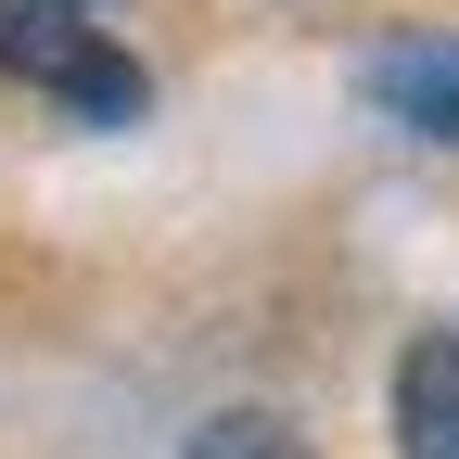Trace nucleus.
Instances as JSON below:
<instances>
[{
	"label": "nucleus",
	"instance_id": "f257e3e1",
	"mask_svg": "<svg viewBox=\"0 0 459 459\" xmlns=\"http://www.w3.org/2000/svg\"><path fill=\"white\" fill-rule=\"evenodd\" d=\"M0 77L51 90L65 115H90V128H128L153 102V77L102 39V0H0Z\"/></svg>",
	"mask_w": 459,
	"mask_h": 459
},
{
	"label": "nucleus",
	"instance_id": "f03ea898",
	"mask_svg": "<svg viewBox=\"0 0 459 459\" xmlns=\"http://www.w3.org/2000/svg\"><path fill=\"white\" fill-rule=\"evenodd\" d=\"M358 90H370V115H395V128L459 141V39H383L358 65Z\"/></svg>",
	"mask_w": 459,
	"mask_h": 459
},
{
	"label": "nucleus",
	"instance_id": "7ed1b4c3",
	"mask_svg": "<svg viewBox=\"0 0 459 459\" xmlns=\"http://www.w3.org/2000/svg\"><path fill=\"white\" fill-rule=\"evenodd\" d=\"M395 446L409 459H459V332H421L395 358Z\"/></svg>",
	"mask_w": 459,
	"mask_h": 459
},
{
	"label": "nucleus",
	"instance_id": "20e7f679",
	"mask_svg": "<svg viewBox=\"0 0 459 459\" xmlns=\"http://www.w3.org/2000/svg\"><path fill=\"white\" fill-rule=\"evenodd\" d=\"M192 459H307V446H294V421H268V409H217L192 434Z\"/></svg>",
	"mask_w": 459,
	"mask_h": 459
}]
</instances>
